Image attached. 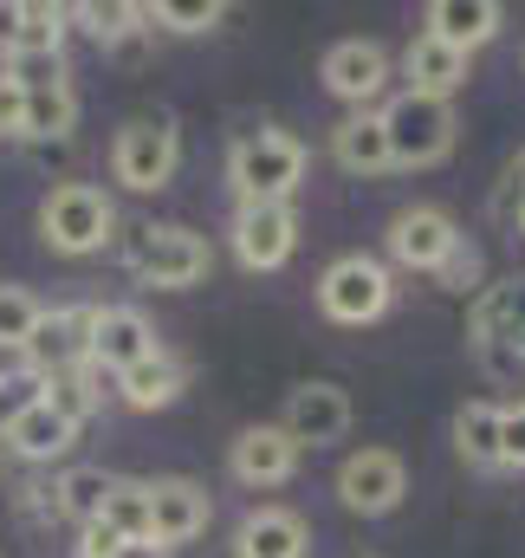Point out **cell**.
<instances>
[{"instance_id":"cell-1","label":"cell","mask_w":525,"mask_h":558,"mask_svg":"<svg viewBox=\"0 0 525 558\" xmlns=\"http://www.w3.org/2000/svg\"><path fill=\"white\" fill-rule=\"evenodd\" d=\"M228 182L247 202H292V189L305 182V143L292 131H272V124H254L241 131L234 149H228Z\"/></svg>"},{"instance_id":"cell-2","label":"cell","mask_w":525,"mask_h":558,"mask_svg":"<svg viewBox=\"0 0 525 558\" xmlns=\"http://www.w3.org/2000/svg\"><path fill=\"white\" fill-rule=\"evenodd\" d=\"M111 234H118V202H111L98 182H59V189L39 202V241H46L52 254L85 260V254L111 247Z\"/></svg>"},{"instance_id":"cell-3","label":"cell","mask_w":525,"mask_h":558,"mask_svg":"<svg viewBox=\"0 0 525 558\" xmlns=\"http://www.w3.org/2000/svg\"><path fill=\"white\" fill-rule=\"evenodd\" d=\"M467 338H474V357L493 377H525V274L474 292Z\"/></svg>"},{"instance_id":"cell-4","label":"cell","mask_w":525,"mask_h":558,"mask_svg":"<svg viewBox=\"0 0 525 558\" xmlns=\"http://www.w3.org/2000/svg\"><path fill=\"white\" fill-rule=\"evenodd\" d=\"M124 267L143 286H195L215 267V247L195 228H182V221H143L124 241Z\"/></svg>"},{"instance_id":"cell-5","label":"cell","mask_w":525,"mask_h":558,"mask_svg":"<svg viewBox=\"0 0 525 558\" xmlns=\"http://www.w3.org/2000/svg\"><path fill=\"white\" fill-rule=\"evenodd\" d=\"M383 137H390V162L395 169H435L448 149H454V105L448 98H422V92H402L383 111Z\"/></svg>"},{"instance_id":"cell-6","label":"cell","mask_w":525,"mask_h":558,"mask_svg":"<svg viewBox=\"0 0 525 558\" xmlns=\"http://www.w3.org/2000/svg\"><path fill=\"white\" fill-rule=\"evenodd\" d=\"M395 299V279L383 260H370V254H338L325 274H318V312L331 318V325H377L383 312H390Z\"/></svg>"},{"instance_id":"cell-7","label":"cell","mask_w":525,"mask_h":558,"mask_svg":"<svg viewBox=\"0 0 525 558\" xmlns=\"http://www.w3.org/2000/svg\"><path fill=\"white\" fill-rule=\"evenodd\" d=\"M182 169V131L169 118H131L118 143H111V175L131 189V195H156L169 189Z\"/></svg>"},{"instance_id":"cell-8","label":"cell","mask_w":525,"mask_h":558,"mask_svg":"<svg viewBox=\"0 0 525 558\" xmlns=\"http://www.w3.org/2000/svg\"><path fill=\"white\" fill-rule=\"evenodd\" d=\"M402 494H408V468H402L395 448H357V454H344V468H338V500H344L351 513L383 520V513L402 507Z\"/></svg>"},{"instance_id":"cell-9","label":"cell","mask_w":525,"mask_h":558,"mask_svg":"<svg viewBox=\"0 0 525 558\" xmlns=\"http://www.w3.org/2000/svg\"><path fill=\"white\" fill-rule=\"evenodd\" d=\"M143 487H149V546H156V553H175V546H188V539L208 533L215 500H208L202 481L169 474V481H143Z\"/></svg>"},{"instance_id":"cell-10","label":"cell","mask_w":525,"mask_h":558,"mask_svg":"<svg viewBox=\"0 0 525 558\" xmlns=\"http://www.w3.org/2000/svg\"><path fill=\"white\" fill-rule=\"evenodd\" d=\"M298 247V215L292 202H247L234 215V254L247 274H279Z\"/></svg>"},{"instance_id":"cell-11","label":"cell","mask_w":525,"mask_h":558,"mask_svg":"<svg viewBox=\"0 0 525 558\" xmlns=\"http://www.w3.org/2000/svg\"><path fill=\"white\" fill-rule=\"evenodd\" d=\"M454 241H461L454 215H448V208H428V202L402 208V215L390 221V234H383L390 260L395 267H408V274H435V267L454 254Z\"/></svg>"},{"instance_id":"cell-12","label":"cell","mask_w":525,"mask_h":558,"mask_svg":"<svg viewBox=\"0 0 525 558\" xmlns=\"http://www.w3.org/2000/svg\"><path fill=\"white\" fill-rule=\"evenodd\" d=\"M298 454H305V448H298L279 422H254V428L234 435L228 468H234L241 487H285V481L298 474Z\"/></svg>"},{"instance_id":"cell-13","label":"cell","mask_w":525,"mask_h":558,"mask_svg":"<svg viewBox=\"0 0 525 558\" xmlns=\"http://www.w3.org/2000/svg\"><path fill=\"white\" fill-rule=\"evenodd\" d=\"M383 85H390V52H383L377 39H338V46L325 52V92H331V98L370 111V105L383 98Z\"/></svg>"},{"instance_id":"cell-14","label":"cell","mask_w":525,"mask_h":558,"mask_svg":"<svg viewBox=\"0 0 525 558\" xmlns=\"http://www.w3.org/2000/svg\"><path fill=\"white\" fill-rule=\"evenodd\" d=\"M91 318H98V305H59V312H46L39 331H33V344H26V371H39V377L78 371L91 357Z\"/></svg>"},{"instance_id":"cell-15","label":"cell","mask_w":525,"mask_h":558,"mask_svg":"<svg viewBox=\"0 0 525 558\" xmlns=\"http://www.w3.org/2000/svg\"><path fill=\"white\" fill-rule=\"evenodd\" d=\"M279 428L298 441V448H325V441H344L351 435V397L338 384H298L285 397V416Z\"/></svg>"},{"instance_id":"cell-16","label":"cell","mask_w":525,"mask_h":558,"mask_svg":"<svg viewBox=\"0 0 525 558\" xmlns=\"http://www.w3.org/2000/svg\"><path fill=\"white\" fill-rule=\"evenodd\" d=\"M149 351H162V344H156V325H149L136 305H98V318H91V364H98V371L124 377V371L143 364Z\"/></svg>"},{"instance_id":"cell-17","label":"cell","mask_w":525,"mask_h":558,"mask_svg":"<svg viewBox=\"0 0 525 558\" xmlns=\"http://www.w3.org/2000/svg\"><path fill=\"white\" fill-rule=\"evenodd\" d=\"M500 26H506V7H500V0H435L422 33H435V39L454 46V52H480Z\"/></svg>"},{"instance_id":"cell-18","label":"cell","mask_w":525,"mask_h":558,"mask_svg":"<svg viewBox=\"0 0 525 558\" xmlns=\"http://www.w3.org/2000/svg\"><path fill=\"white\" fill-rule=\"evenodd\" d=\"M312 553V533L292 507H254L234 533V558H305Z\"/></svg>"},{"instance_id":"cell-19","label":"cell","mask_w":525,"mask_h":558,"mask_svg":"<svg viewBox=\"0 0 525 558\" xmlns=\"http://www.w3.org/2000/svg\"><path fill=\"white\" fill-rule=\"evenodd\" d=\"M402 72H408V92H422V98H448V105H454V92L467 85V52L441 46L435 33H415L408 52H402Z\"/></svg>"},{"instance_id":"cell-20","label":"cell","mask_w":525,"mask_h":558,"mask_svg":"<svg viewBox=\"0 0 525 558\" xmlns=\"http://www.w3.org/2000/svg\"><path fill=\"white\" fill-rule=\"evenodd\" d=\"M331 156L344 175H383L390 162V137H383V118L377 111H351L338 131H331Z\"/></svg>"},{"instance_id":"cell-21","label":"cell","mask_w":525,"mask_h":558,"mask_svg":"<svg viewBox=\"0 0 525 558\" xmlns=\"http://www.w3.org/2000/svg\"><path fill=\"white\" fill-rule=\"evenodd\" d=\"M182 384H188V364H182L175 351H149L143 364H131V371L118 377V397H124L131 410H169V403L182 397Z\"/></svg>"},{"instance_id":"cell-22","label":"cell","mask_w":525,"mask_h":558,"mask_svg":"<svg viewBox=\"0 0 525 558\" xmlns=\"http://www.w3.org/2000/svg\"><path fill=\"white\" fill-rule=\"evenodd\" d=\"M72 441H78V422L59 416L46 397H39V403H33L20 422H7V448H13L20 461H59Z\"/></svg>"},{"instance_id":"cell-23","label":"cell","mask_w":525,"mask_h":558,"mask_svg":"<svg viewBox=\"0 0 525 558\" xmlns=\"http://www.w3.org/2000/svg\"><path fill=\"white\" fill-rule=\"evenodd\" d=\"M111 487H118V474H105V468H65L52 481V513H65L72 526H91V520H105Z\"/></svg>"},{"instance_id":"cell-24","label":"cell","mask_w":525,"mask_h":558,"mask_svg":"<svg viewBox=\"0 0 525 558\" xmlns=\"http://www.w3.org/2000/svg\"><path fill=\"white\" fill-rule=\"evenodd\" d=\"M454 448L467 468H500V403H461L454 416Z\"/></svg>"},{"instance_id":"cell-25","label":"cell","mask_w":525,"mask_h":558,"mask_svg":"<svg viewBox=\"0 0 525 558\" xmlns=\"http://www.w3.org/2000/svg\"><path fill=\"white\" fill-rule=\"evenodd\" d=\"M72 124H78L72 78H65V85H39V92H26V131H20V137L59 143V137H72Z\"/></svg>"},{"instance_id":"cell-26","label":"cell","mask_w":525,"mask_h":558,"mask_svg":"<svg viewBox=\"0 0 525 558\" xmlns=\"http://www.w3.org/2000/svg\"><path fill=\"white\" fill-rule=\"evenodd\" d=\"M65 26H72V7L20 0V39H13L7 59H20V52H65Z\"/></svg>"},{"instance_id":"cell-27","label":"cell","mask_w":525,"mask_h":558,"mask_svg":"<svg viewBox=\"0 0 525 558\" xmlns=\"http://www.w3.org/2000/svg\"><path fill=\"white\" fill-rule=\"evenodd\" d=\"M105 526H111L124 546H149V487H143V481H118V487H111Z\"/></svg>"},{"instance_id":"cell-28","label":"cell","mask_w":525,"mask_h":558,"mask_svg":"<svg viewBox=\"0 0 525 558\" xmlns=\"http://www.w3.org/2000/svg\"><path fill=\"white\" fill-rule=\"evenodd\" d=\"M39 318H46V305H39L26 286H7V279H0V351H20V357H26Z\"/></svg>"},{"instance_id":"cell-29","label":"cell","mask_w":525,"mask_h":558,"mask_svg":"<svg viewBox=\"0 0 525 558\" xmlns=\"http://www.w3.org/2000/svg\"><path fill=\"white\" fill-rule=\"evenodd\" d=\"M72 20H78L98 46H124L136 26H143V7H131V0H85V7H72Z\"/></svg>"},{"instance_id":"cell-30","label":"cell","mask_w":525,"mask_h":558,"mask_svg":"<svg viewBox=\"0 0 525 558\" xmlns=\"http://www.w3.org/2000/svg\"><path fill=\"white\" fill-rule=\"evenodd\" d=\"M143 20H156L169 33H215L221 26V7L215 0H156V7H143Z\"/></svg>"},{"instance_id":"cell-31","label":"cell","mask_w":525,"mask_h":558,"mask_svg":"<svg viewBox=\"0 0 525 558\" xmlns=\"http://www.w3.org/2000/svg\"><path fill=\"white\" fill-rule=\"evenodd\" d=\"M428 279H435L441 292H461V299H467V292H480V247L461 234V241H454V254H448V260H441Z\"/></svg>"},{"instance_id":"cell-32","label":"cell","mask_w":525,"mask_h":558,"mask_svg":"<svg viewBox=\"0 0 525 558\" xmlns=\"http://www.w3.org/2000/svg\"><path fill=\"white\" fill-rule=\"evenodd\" d=\"M39 397H46V377H39V371H13V377H0V435H7V422L26 416Z\"/></svg>"},{"instance_id":"cell-33","label":"cell","mask_w":525,"mask_h":558,"mask_svg":"<svg viewBox=\"0 0 525 558\" xmlns=\"http://www.w3.org/2000/svg\"><path fill=\"white\" fill-rule=\"evenodd\" d=\"M500 468H525V403H500Z\"/></svg>"},{"instance_id":"cell-34","label":"cell","mask_w":525,"mask_h":558,"mask_svg":"<svg viewBox=\"0 0 525 558\" xmlns=\"http://www.w3.org/2000/svg\"><path fill=\"white\" fill-rule=\"evenodd\" d=\"M26 131V92L0 72V137H20Z\"/></svg>"},{"instance_id":"cell-35","label":"cell","mask_w":525,"mask_h":558,"mask_svg":"<svg viewBox=\"0 0 525 558\" xmlns=\"http://www.w3.org/2000/svg\"><path fill=\"white\" fill-rule=\"evenodd\" d=\"M124 553V539L105 526V520H91V526H78V558H118Z\"/></svg>"},{"instance_id":"cell-36","label":"cell","mask_w":525,"mask_h":558,"mask_svg":"<svg viewBox=\"0 0 525 558\" xmlns=\"http://www.w3.org/2000/svg\"><path fill=\"white\" fill-rule=\"evenodd\" d=\"M20 39V0H0V52H13Z\"/></svg>"},{"instance_id":"cell-37","label":"cell","mask_w":525,"mask_h":558,"mask_svg":"<svg viewBox=\"0 0 525 558\" xmlns=\"http://www.w3.org/2000/svg\"><path fill=\"white\" fill-rule=\"evenodd\" d=\"M506 182H513V195H525V149L513 156V169H506Z\"/></svg>"},{"instance_id":"cell-38","label":"cell","mask_w":525,"mask_h":558,"mask_svg":"<svg viewBox=\"0 0 525 558\" xmlns=\"http://www.w3.org/2000/svg\"><path fill=\"white\" fill-rule=\"evenodd\" d=\"M118 558H169V553H156V546H124Z\"/></svg>"},{"instance_id":"cell-39","label":"cell","mask_w":525,"mask_h":558,"mask_svg":"<svg viewBox=\"0 0 525 558\" xmlns=\"http://www.w3.org/2000/svg\"><path fill=\"white\" fill-rule=\"evenodd\" d=\"M513 202H520V228H525V195H513Z\"/></svg>"}]
</instances>
